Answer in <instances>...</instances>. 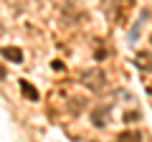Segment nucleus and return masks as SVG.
<instances>
[{"instance_id":"nucleus-1","label":"nucleus","mask_w":152,"mask_h":142,"mask_svg":"<svg viewBox=\"0 0 152 142\" xmlns=\"http://www.w3.org/2000/svg\"><path fill=\"white\" fill-rule=\"evenodd\" d=\"M81 81L86 84L89 89L99 91V89H104L107 76H104V71H102V69H86V71H81Z\"/></svg>"},{"instance_id":"nucleus-2","label":"nucleus","mask_w":152,"mask_h":142,"mask_svg":"<svg viewBox=\"0 0 152 142\" xmlns=\"http://www.w3.org/2000/svg\"><path fill=\"white\" fill-rule=\"evenodd\" d=\"M0 56L5 61H13V64H20L23 61V51L15 48V46H3V48H0Z\"/></svg>"},{"instance_id":"nucleus-3","label":"nucleus","mask_w":152,"mask_h":142,"mask_svg":"<svg viewBox=\"0 0 152 142\" xmlns=\"http://www.w3.org/2000/svg\"><path fill=\"white\" fill-rule=\"evenodd\" d=\"M107 119H109V107H104V109L99 107V109L91 112V122L96 127H104V124H107Z\"/></svg>"},{"instance_id":"nucleus-4","label":"nucleus","mask_w":152,"mask_h":142,"mask_svg":"<svg viewBox=\"0 0 152 142\" xmlns=\"http://www.w3.org/2000/svg\"><path fill=\"white\" fill-rule=\"evenodd\" d=\"M20 91H23V94H26V97H28V99H31V102H38V91H36V89H33V86H31V84H28V81H26V79H20Z\"/></svg>"},{"instance_id":"nucleus-5","label":"nucleus","mask_w":152,"mask_h":142,"mask_svg":"<svg viewBox=\"0 0 152 142\" xmlns=\"http://www.w3.org/2000/svg\"><path fill=\"white\" fill-rule=\"evenodd\" d=\"M117 142H142V135L140 132H122L117 137Z\"/></svg>"},{"instance_id":"nucleus-6","label":"nucleus","mask_w":152,"mask_h":142,"mask_svg":"<svg viewBox=\"0 0 152 142\" xmlns=\"http://www.w3.org/2000/svg\"><path fill=\"white\" fill-rule=\"evenodd\" d=\"M137 64H140L145 71H150L152 69V56L150 53H140V56H137Z\"/></svg>"},{"instance_id":"nucleus-7","label":"nucleus","mask_w":152,"mask_h":142,"mask_svg":"<svg viewBox=\"0 0 152 142\" xmlns=\"http://www.w3.org/2000/svg\"><path fill=\"white\" fill-rule=\"evenodd\" d=\"M150 41H152V36H150Z\"/></svg>"}]
</instances>
